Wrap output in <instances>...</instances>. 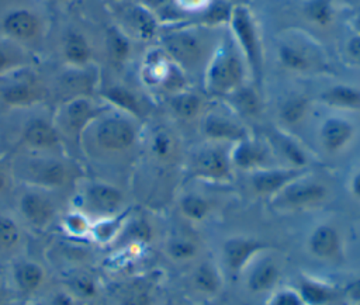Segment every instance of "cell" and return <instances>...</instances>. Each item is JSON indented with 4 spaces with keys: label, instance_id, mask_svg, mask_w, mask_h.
Instances as JSON below:
<instances>
[{
    "label": "cell",
    "instance_id": "cell-11",
    "mask_svg": "<svg viewBox=\"0 0 360 305\" xmlns=\"http://www.w3.org/2000/svg\"><path fill=\"white\" fill-rule=\"evenodd\" d=\"M307 174L298 177L283 188L273 198V202L288 209H302L322 204L329 195V188L322 181L308 179Z\"/></svg>",
    "mask_w": 360,
    "mask_h": 305
},
{
    "label": "cell",
    "instance_id": "cell-12",
    "mask_svg": "<svg viewBox=\"0 0 360 305\" xmlns=\"http://www.w3.org/2000/svg\"><path fill=\"white\" fill-rule=\"evenodd\" d=\"M212 143L207 148L197 150L190 162V171L194 177L212 183L228 181L232 177V163L229 152Z\"/></svg>",
    "mask_w": 360,
    "mask_h": 305
},
{
    "label": "cell",
    "instance_id": "cell-32",
    "mask_svg": "<svg viewBox=\"0 0 360 305\" xmlns=\"http://www.w3.org/2000/svg\"><path fill=\"white\" fill-rule=\"evenodd\" d=\"M169 108L170 111L181 119H193L202 110V98L187 89H181L169 96Z\"/></svg>",
    "mask_w": 360,
    "mask_h": 305
},
{
    "label": "cell",
    "instance_id": "cell-34",
    "mask_svg": "<svg viewBox=\"0 0 360 305\" xmlns=\"http://www.w3.org/2000/svg\"><path fill=\"white\" fill-rule=\"evenodd\" d=\"M191 284L197 292L212 297L217 295L222 287V277L212 263H201L193 273Z\"/></svg>",
    "mask_w": 360,
    "mask_h": 305
},
{
    "label": "cell",
    "instance_id": "cell-7",
    "mask_svg": "<svg viewBox=\"0 0 360 305\" xmlns=\"http://www.w3.org/2000/svg\"><path fill=\"white\" fill-rule=\"evenodd\" d=\"M107 108L110 107H107L101 100H96L89 94L63 100L52 117L65 146L70 142L79 148L80 139L87 126Z\"/></svg>",
    "mask_w": 360,
    "mask_h": 305
},
{
    "label": "cell",
    "instance_id": "cell-50",
    "mask_svg": "<svg viewBox=\"0 0 360 305\" xmlns=\"http://www.w3.org/2000/svg\"><path fill=\"white\" fill-rule=\"evenodd\" d=\"M8 291L6 287V281H4V274H3V266H0V305H3L4 299L7 298Z\"/></svg>",
    "mask_w": 360,
    "mask_h": 305
},
{
    "label": "cell",
    "instance_id": "cell-26",
    "mask_svg": "<svg viewBox=\"0 0 360 305\" xmlns=\"http://www.w3.org/2000/svg\"><path fill=\"white\" fill-rule=\"evenodd\" d=\"M249 273L246 275V287L253 294H262L273 290L281 277V270L278 263L269 257L257 256L249 264Z\"/></svg>",
    "mask_w": 360,
    "mask_h": 305
},
{
    "label": "cell",
    "instance_id": "cell-13",
    "mask_svg": "<svg viewBox=\"0 0 360 305\" xmlns=\"http://www.w3.org/2000/svg\"><path fill=\"white\" fill-rule=\"evenodd\" d=\"M55 280L84 305L94 304L104 291L96 266H80L55 273Z\"/></svg>",
    "mask_w": 360,
    "mask_h": 305
},
{
    "label": "cell",
    "instance_id": "cell-10",
    "mask_svg": "<svg viewBox=\"0 0 360 305\" xmlns=\"http://www.w3.org/2000/svg\"><path fill=\"white\" fill-rule=\"evenodd\" d=\"M162 49L174 62L183 72L188 69H194L201 65V62H207L208 56L205 44L200 34L188 28H177L169 31L160 38Z\"/></svg>",
    "mask_w": 360,
    "mask_h": 305
},
{
    "label": "cell",
    "instance_id": "cell-2",
    "mask_svg": "<svg viewBox=\"0 0 360 305\" xmlns=\"http://www.w3.org/2000/svg\"><path fill=\"white\" fill-rule=\"evenodd\" d=\"M141 136L139 121L107 108L84 131L79 149L89 159L114 157L132 150Z\"/></svg>",
    "mask_w": 360,
    "mask_h": 305
},
{
    "label": "cell",
    "instance_id": "cell-8",
    "mask_svg": "<svg viewBox=\"0 0 360 305\" xmlns=\"http://www.w3.org/2000/svg\"><path fill=\"white\" fill-rule=\"evenodd\" d=\"M233 44L242 55L248 72L256 82H260L263 73V45L255 18L248 7L235 6L229 17Z\"/></svg>",
    "mask_w": 360,
    "mask_h": 305
},
{
    "label": "cell",
    "instance_id": "cell-44",
    "mask_svg": "<svg viewBox=\"0 0 360 305\" xmlns=\"http://www.w3.org/2000/svg\"><path fill=\"white\" fill-rule=\"evenodd\" d=\"M15 179L11 170L10 160L0 156V197L10 194L14 190Z\"/></svg>",
    "mask_w": 360,
    "mask_h": 305
},
{
    "label": "cell",
    "instance_id": "cell-35",
    "mask_svg": "<svg viewBox=\"0 0 360 305\" xmlns=\"http://www.w3.org/2000/svg\"><path fill=\"white\" fill-rule=\"evenodd\" d=\"M105 49L112 63L122 65L131 56L132 44L122 30L118 27H110L105 31Z\"/></svg>",
    "mask_w": 360,
    "mask_h": 305
},
{
    "label": "cell",
    "instance_id": "cell-14",
    "mask_svg": "<svg viewBox=\"0 0 360 305\" xmlns=\"http://www.w3.org/2000/svg\"><path fill=\"white\" fill-rule=\"evenodd\" d=\"M30 236L14 211L0 209V266L27 253Z\"/></svg>",
    "mask_w": 360,
    "mask_h": 305
},
{
    "label": "cell",
    "instance_id": "cell-3",
    "mask_svg": "<svg viewBox=\"0 0 360 305\" xmlns=\"http://www.w3.org/2000/svg\"><path fill=\"white\" fill-rule=\"evenodd\" d=\"M69 207L87 215L93 222L117 216L127 209V194L117 184L104 179H86L76 183Z\"/></svg>",
    "mask_w": 360,
    "mask_h": 305
},
{
    "label": "cell",
    "instance_id": "cell-20",
    "mask_svg": "<svg viewBox=\"0 0 360 305\" xmlns=\"http://www.w3.org/2000/svg\"><path fill=\"white\" fill-rule=\"evenodd\" d=\"M202 135L212 143H235L240 139L250 136L248 128L238 122L236 119L218 114V112H207L201 122Z\"/></svg>",
    "mask_w": 360,
    "mask_h": 305
},
{
    "label": "cell",
    "instance_id": "cell-21",
    "mask_svg": "<svg viewBox=\"0 0 360 305\" xmlns=\"http://www.w3.org/2000/svg\"><path fill=\"white\" fill-rule=\"evenodd\" d=\"M228 152L233 169H240L250 173L267 166H273L270 160V150L252 136L232 143Z\"/></svg>",
    "mask_w": 360,
    "mask_h": 305
},
{
    "label": "cell",
    "instance_id": "cell-5",
    "mask_svg": "<svg viewBox=\"0 0 360 305\" xmlns=\"http://www.w3.org/2000/svg\"><path fill=\"white\" fill-rule=\"evenodd\" d=\"M3 274L8 295L18 301L41 299L55 281L53 271L44 257H35L30 252L6 263Z\"/></svg>",
    "mask_w": 360,
    "mask_h": 305
},
{
    "label": "cell",
    "instance_id": "cell-42",
    "mask_svg": "<svg viewBox=\"0 0 360 305\" xmlns=\"http://www.w3.org/2000/svg\"><path fill=\"white\" fill-rule=\"evenodd\" d=\"M44 305H84L79 301L72 292H69L63 285H60L56 280L48 288V291L41 298Z\"/></svg>",
    "mask_w": 360,
    "mask_h": 305
},
{
    "label": "cell",
    "instance_id": "cell-51",
    "mask_svg": "<svg viewBox=\"0 0 360 305\" xmlns=\"http://www.w3.org/2000/svg\"><path fill=\"white\" fill-rule=\"evenodd\" d=\"M167 1L169 0H146L149 7H162V6H166Z\"/></svg>",
    "mask_w": 360,
    "mask_h": 305
},
{
    "label": "cell",
    "instance_id": "cell-30",
    "mask_svg": "<svg viewBox=\"0 0 360 305\" xmlns=\"http://www.w3.org/2000/svg\"><path fill=\"white\" fill-rule=\"evenodd\" d=\"M91 225H93V221L87 215H84L82 211L73 207H68L63 209L59 218L56 232L70 239L90 242Z\"/></svg>",
    "mask_w": 360,
    "mask_h": 305
},
{
    "label": "cell",
    "instance_id": "cell-48",
    "mask_svg": "<svg viewBox=\"0 0 360 305\" xmlns=\"http://www.w3.org/2000/svg\"><path fill=\"white\" fill-rule=\"evenodd\" d=\"M349 193L353 198L360 201V169H357L349 180Z\"/></svg>",
    "mask_w": 360,
    "mask_h": 305
},
{
    "label": "cell",
    "instance_id": "cell-27",
    "mask_svg": "<svg viewBox=\"0 0 360 305\" xmlns=\"http://www.w3.org/2000/svg\"><path fill=\"white\" fill-rule=\"evenodd\" d=\"M321 103L339 111H360V87L349 83H335L319 94Z\"/></svg>",
    "mask_w": 360,
    "mask_h": 305
},
{
    "label": "cell",
    "instance_id": "cell-43",
    "mask_svg": "<svg viewBox=\"0 0 360 305\" xmlns=\"http://www.w3.org/2000/svg\"><path fill=\"white\" fill-rule=\"evenodd\" d=\"M22 66V60L20 56L4 44H0V74H6L14 72L15 69Z\"/></svg>",
    "mask_w": 360,
    "mask_h": 305
},
{
    "label": "cell",
    "instance_id": "cell-45",
    "mask_svg": "<svg viewBox=\"0 0 360 305\" xmlns=\"http://www.w3.org/2000/svg\"><path fill=\"white\" fill-rule=\"evenodd\" d=\"M270 305H305V304H304L302 298L300 297L298 291L280 290L273 295Z\"/></svg>",
    "mask_w": 360,
    "mask_h": 305
},
{
    "label": "cell",
    "instance_id": "cell-49",
    "mask_svg": "<svg viewBox=\"0 0 360 305\" xmlns=\"http://www.w3.org/2000/svg\"><path fill=\"white\" fill-rule=\"evenodd\" d=\"M347 295L353 299V301H360V280L354 281L349 285L347 288Z\"/></svg>",
    "mask_w": 360,
    "mask_h": 305
},
{
    "label": "cell",
    "instance_id": "cell-46",
    "mask_svg": "<svg viewBox=\"0 0 360 305\" xmlns=\"http://www.w3.org/2000/svg\"><path fill=\"white\" fill-rule=\"evenodd\" d=\"M346 53L349 59L360 66V34H352L346 41Z\"/></svg>",
    "mask_w": 360,
    "mask_h": 305
},
{
    "label": "cell",
    "instance_id": "cell-29",
    "mask_svg": "<svg viewBox=\"0 0 360 305\" xmlns=\"http://www.w3.org/2000/svg\"><path fill=\"white\" fill-rule=\"evenodd\" d=\"M269 134L271 143L276 146L278 153L288 162V166L300 169L308 167L311 159L305 148L298 141H295L284 129L280 128H274Z\"/></svg>",
    "mask_w": 360,
    "mask_h": 305
},
{
    "label": "cell",
    "instance_id": "cell-31",
    "mask_svg": "<svg viewBox=\"0 0 360 305\" xmlns=\"http://www.w3.org/2000/svg\"><path fill=\"white\" fill-rule=\"evenodd\" d=\"M231 108L245 118H257L262 114L263 103L255 87L243 83L235 91L225 97Z\"/></svg>",
    "mask_w": 360,
    "mask_h": 305
},
{
    "label": "cell",
    "instance_id": "cell-40",
    "mask_svg": "<svg viewBox=\"0 0 360 305\" xmlns=\"http://www.w3.org/2000/svg\"><path fill=\"white\" fill-rule=\"evenodd\" d=\"M304 14L314 25L325 28L335 20L333 0H308L304 7Z\"/></svg>",
    "mask_w": 360,
    "mask_h": 305
},
{
    "label": "cell",
    "instance_id": "cell-6",
    "mask_svg": "<svg viewBox=\"0 0 360 305\" xmlns=\"http://www.w3.org/2000/svg\"><path fill=\"white\" fill-rule=\"evenodd\" d=\"M56 193L21 186L14 202V214L31 235L49 236L58 229L65 208L58 202Z\"/></svg>",
    "mask_w": 360,
    "mask_h": 305
},
{
    "label": "cell",
    "instance_id": "cell-4",
    "mask_svg": "<svg viewBox=\"0 0 360 305\" xmlns=\"http://www.w3.org/2000/svg\"><path fill=\"white\" fill-rule=\"evenodd\" d=\"M246 63L233 42L215 45L202 67L204 90L212 97L225 98L246 83Z\"/></svg>",
    "mask_w": 360,
    "mask_h": 305
},
{
    "label": "cell",
    "instance_id": "cell-25",
    "mask_svg": "<svg viewBox=\"0 0 360 305\" xmlns=\"http://www.w3.org/2000/svg\"><path fill=\"white\" fill-rule=\"evenodd\" d=\"M3 32L17 42L34 41L41 32L39 18L27 8L10 11L1 21Z\"/></svg>",
    "mask_w": 360,
    "mask_h": 305
},
{
    "label": "cell",
    "instance_id": "cell-23",
    "mask_svg": "<svg viewBox=\"0 0 360 305\" xmlns=\"http://www.w3.org/2000/svg\"><path fill=\"white\" fill-rule=\"evenodd\" d=\"M318 136L322 148L328 153L336 155L352 143L356 136V126L345 117L330 115L326 117L319 125Z\"/></svg>",
    "mask_w": 360,
    "mask_h": 305
},
{
    "label": "cell",
    "instance_id": "cell-9",
    "mask_svg": "<svg viewBox=\"0 0 360 305\" xmlns=\"http://www.w3.org/2000/svg\"><path fill=\"white\" fill-rule=\"evenodd\" d=\"M17 145L20 152L66 153L65 142L55 125L53 117L46 114H34L22 122Z\"/></svg>",
    "mask_w": 360,
    "mask_h": 305
},
{
    "label": "cell",
    "instance_id": "cell-37",
    "mask_svg": "<svg viewBox=\"0 0 360 305\" xmlns=\"http://www.w3.org/2000/svg\"><path fill=\"white\" fill-rule=\"evenodd\" d=\"M179 209L184 218L193 222H201L208 218L212 209L211 201L197 193H187L179 201Z\"/></svg>",
    "mask_w": 360,
    "mask_h": 305
},
{
    "label": "cell",
    "instance_id": "cell-39",
    "mask_svg": "<svg viewBox=\"0 0 360 305\" xmlns=\"http://www.w3.org/2000/svg\"><path fill=\"white\" fill-rule=\"evenodd\" d=\"M198 252H200L198 243L188 236H180V235L174 236L169 239L166 245L167 256L177 263H184L195 259Z\"/></svg>",
    "mask_w": 360,
    "mask_h": 305
},
{
    "label": "cell",
    "instance_id": "cell-1",
    "mask_svg": "<svg viewBox=\"0 0 360 305\" xmlns=\"http://www.w3.org/2000/svg\"><path fill=\"white\" fill-rule=\"evenodd\" d=\"M15 183L52 193L72 188L83 177L66 153L20 152L10 159Z\"/></svg>",
    "mask_w": 360,
    "mask_h": 305
},
{
    "label": "cell",
    "instance_id": "cell-19",
    "mask_svg": "<svg viewBox=\"0 0 360 305\" xmlns=\"http://www.w3.org/2000/svg\"><path fill=\"white\" fill-rule=\"evenodd\" d=\"M112 305H155V283L149 275H134L110 288Z\"/></svg>",
    "mask_w": 360,
    "mask_h": 305
},
{
    "label": "cell",
    "instance_id": "cell-52",
    "mask_svg": "<svg viewBox=\"0 0 360 305\" xmlns=\"http://www.w3.org/2000/svg\"><path fill=\"white\" fill-rule=\"evenodd\" d=\"M17 305H44L41 299H34V301H18Z\"/></svg>",
    "mask_w": 360,
    "mask_h": 305
},
{
    "label": "cell",
    "instance_id": "cell-22",
    "mask_svg": "<svg viewBox=\"0 0 360 305\" xmlns=\"http://www.w3.org/2000/svg\"><path fill=\"white\" fill-rule=\"evenodd\" d=\"M307 249L315 259L335 261L343 254V239L336 226L323 222L311 231L307 239Z\"/></svg>",
    "mask_w": 360,
    "mask_h": 305
},
{
    "label": "cell",
    "instance_id": "cell-24",
    "mask_svg": "<svg viewBox=\"0 0 360 305\" xmlns=\"http://www.w3.org/2000/svg\"><path fill=\"white\" fill-rule=\"evenodd\" d=\"M100 98L101 101L120 112H124L135 119H142L143 117V105L139 98V96L131 90L129 87L120 84V83H111L107 86H103L100 89Z\"/></svg>",
    "mask_w": 360,
    "mask_h": 305
},
{
    "label": "cell",
    "instance_id": "cell-36",
    "mask_svg": "<svg viewBox=\"0 0 360 305\" xmlns=\"http://www.w3.org/2000/svg\"><path fill=\"white\" fill-rule=\"evenodd\" d=\"M297 291L305 305H326L335 298L332 287L314 278H301Z\"/></svg>",
    "mask_w": 360,
    "mask_h": 305
},
{
    "label": "cell",
    "instance_id": "cell-17",
    "mask_svg": "<svg viewBox=\"0 0 360 305\" xmlns=\"http://www.w3.org/2000/svg\"><path fill=\"white\" fill-rule=\"evenodd\" d=\"M267 247V243L256 238L231 236L222 243V260L229 271L239 274Z\"/></svg>",
    "mask_w": 360,
    "mask_h": 305
},
{
    "label": "cell",
    "instance_id": "cell-41",
    "mask_svg": "<svg viewBox=\"0 0 360 305\" xmlns=\"http://www.w3.org/2000/svg\"><path fill=\"white\" fill-rule=\"evenodd\" d=\"M174 148H176V143H174L173 136L165 129H158L150 136L149 150H150V155L156 160L163 162V160L170 159L174 153Z\"/></svg>",
    "mask_w": 360,
    "mask_h": 305
},
{
    "label": "cell",
    "instance_id": "cell-16",
    "mask_svg": "<svg viewBox=\"0 0 360 305\" xmlns=\"http://www.w3.org/2000/svg\"><path fill=\"white\" fill-rule=\"evenodd\" d=\"M307 173L308 169H300L292 166H267L250 171L249 183L252 190L257 195L273 200L290 183Z\"/></svg>",
    "mask_w": 360,
    "mask_h": 305
},
{
    "label": "cell",
    "instance_id": "cell-38",
    "mask_svg": "<svg viewBox=\"0 0 360 305\" xmlns=\"http://www.w3.org/2000/svg\"><path fill=\"white\" fill-rule=\"evenodd\" d=\"M129 21L136 35L142 39H150L158 32V18L148 7H134L129 13Z\"/></svg>",
    "mask_w": 360,
    "mask_h": 305
},
{
    "label": "cell",
    "instance_id": "cell-15",
    "mask_svg": "<svg viewBox=\"0 0 360 305\" xmlns=\"http://www.w3.org/2000/svg\"><path fill=\"white\" fill-rule=\"evenodd\" d=\"M304 41L283 39L277 44V60L288 72L292 73H312L323 66L319 52L309 45L305 46Z\"/></svg>",
    "mask_w": 360,
    "mask_h": 305
},
{
    "label": "cell",
    "instance_id": "cell-47",
    "mask_svg": "<svg viewBox=\"0 0 360 305\" xmlns=\"http://www.w3.org/2000/svg\"><path fill=\"white\" fill-rule=\"evenodd\" d=\"M176 4L184 11H201L207 10L211 0H176Z\"/></svg>",
    "mask_w": 360,
    "mask_h": 305
},
{
    "label": "cell",
    "instance_id": "cell-28",
    "mask_svg": "<svg viewBox=\"0 0 360 305\" xmlns=\"http://www.w3.org/2000/svg\"><path fill=\"white\" fill-rule=\"evenodd\" d=\"M62 55L70 67L84 69L93 59V48L84 34L70 30L63 38Z\"/></svg>",
    "mask_w": 360,
    "mask_h": 305
},
{
    "label": "cell",
    "instance_id": "cell-33",
    "mask_svg": "<svg viewBox=\"0 0 360 305\" xmlns=\"http://www.w3.org/2000/svg\"><path fill=\"white\" fill-rule=\"evenodd\" d=\"M311 110V98L305 94H291L278 107V119L284 126H295Z\"/></svg>",
    "mask_w": 360,
    "mask_h": 305
},
{
    "label": "cell",
    "instance_id": "cell-18",
    "mask_svg": "<svg viewBox=\"0 0 360 305\" xmlns=\"http://www.w3.org/2000/svg\"><path fill=\"white\" fill-rule=\"evenodd\" d=\"M46 97V89L30 79L14 80L0 89V103L8 110L34 108L42 104Z\"/></svg>",
    "mask_w": 360,
    "mask_h": 305
}]
</instances>
